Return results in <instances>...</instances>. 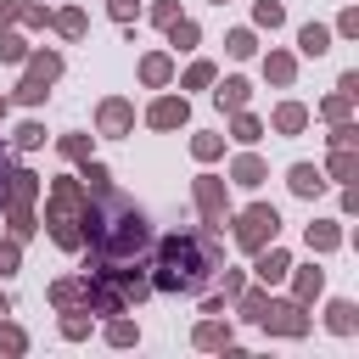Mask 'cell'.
Listing matches in <instances>:
<instances>
[{
	"label": "cell",
	"mask_w": 359,
	"mask_h": 359,
	"mask_svg": "<svg viewBox=\"0 0 359 359\" xmlns=\"http://www.w3.org/2000/svg\"><path fill=\"white\" fill-rule=\"evenodd\" d=\"M202 281H208V264H202L197 242H163V275H157V287H168V292H197Z\"/></svg>",
	"instance_id": "obj_1"
},
{
	"label": "cell",
	"mask_w": 359,
	"mask_h": 359,
	"mask_svg": "<svg viewBox=\"0 0 359 359\" xmlns=\"http://www.w3.org/2000/svg\"><path fill=\"white\" fill-rule=\"evenodd\" d=\"M275 224H281V219H275V213H269V208H253V213L242 219V242L253 247V242H264V231H269V236H275Z\"/></svg>",
	"instance_id": "obj_2"
},
{
	"label": "cell",
	"mask_w": 359,
	"mask_h": 359,
	"mask_svg": "<svg viewBox=\"0 0 359 359\" xmlns=\"http://www.w3.org/2000/svg\"><path fill=\"white\" fill-rule=\"evenodd\" d=\"M152 124H157V129L186 124V101H157V107H152Z\"/></svg>",
	"instance_id": "obj_3"
},
{
	"label": "cell",
	"mask_w": 359,
	"mask_h": 359,
	"mask_svg": "<svg viewBox=\"0 0 359 359\" xmlns=\"http://www.w3.org/2000/svg\"><path fill=\"white\" fill-rule=\"evenodd\" d=\"M219 101H224V107H242V101H247V84H242V79H231V84L219 90Z\"/></svg>",
	"instance_id": "obj_4"
},
{
	"label": "cell",
	"mask_w": 359,
	"mask_h": 359,
	"mask_svg": "<svg viewBox=\"0 0 359 359\" xmlns=\"http://www.w3.org/2000/svg\"><path fill=\"white\" fill-rule=\"evenodd\" d=\"M292 186L298 191H314V186H320V174H314V168H292Z\"/></svg>",
	"instance_id": "obj_5"
},
{
	"label": "cell",
	"mask_w": 359,
	"mask_h": 359,
	"mask_svg": "<svg viewBox=\"0 0 359 359\" xmlns=\"http://www.w3.org/2000/svg\"><path fill=\"white\" fill-rule=\"evenodd\" d=\"M303 51H326V28H303Z\"/></svg>",
	"instance_id": "obj_6"
},
{
	"label": "cell",
	"mask_w": 359,
	"mask_h": 359,
	"mask_svg": "<svg viewBox=\"0 0 359 359\" xmlns=\"http://www.w3.org/2000/svg\"><path fill=\"white\" fill-rule=\"evenodd\" d=\"M258 269H264V281H275V275H281V269H287V258H281V253H269V258H264Z\"/></svg>",
	"instance_id": "obj_7"
},
{
	"label": "cell",
	"mask_w": 359,
	"mask_h": 359,
	"mask_svg": "<svg viewBox=\"0 0 359 359\" xmlns=\"http://www.w3.org/2000/svg\"><path fill=\"white\" fill-rule=\"evenodd\" d=\"M101 124H107V129H124V124H129V113H124V107H118V101H113V107H107V113H101Z\"/></svg>",
	"instance_id": "obj_8"
}]
</instances>
